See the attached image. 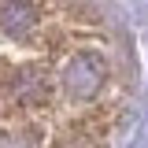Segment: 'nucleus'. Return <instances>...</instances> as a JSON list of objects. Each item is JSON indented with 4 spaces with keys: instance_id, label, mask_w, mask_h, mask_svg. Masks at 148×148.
Returning a JSON list of instances; mask_svg holds the SVG:
<instances>
[{
    "instance_id": "1",
    "label": "nucleus",
    "mask_w": 148,
    "mask_h": 148,
    "mask_svg": "<svg viewBox=\"0 0 148 148\" xmlns=\"http://www.w3.org/2000/svg\"><path fill=\"white\" fill-rule=\"evenodd\" d=\"M130 85L126 37L96 0H0V148H104Z\"/></svg>"
}]
</instances>
